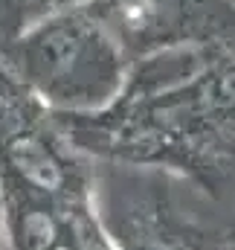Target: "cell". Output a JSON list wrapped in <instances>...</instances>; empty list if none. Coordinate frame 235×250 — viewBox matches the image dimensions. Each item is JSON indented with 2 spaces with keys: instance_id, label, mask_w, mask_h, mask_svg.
<instances>
[{
  "instance_id": "cell-1",
  "label": "cell",
  "mask_w": 235,
  "mask_h": 250,
  "mask_svg": "<svg viewBox=\"0 0 235 250\" xmlns=\"http://www.w3.org/2000/svg\"><path fill=\"white\" fill-rule=\"evenodd\" d=\"M56 123L76 151L212 184L235 163V41L175 44L139 56L117 105Z\"/></svg>"
},
{
  "instance_id": "cell-2",
  "label": "cell",
  "mask_w": 235,
  "mask_h": 250,
  "mask_svg": "<svg viewBox=\"0 0 235 250\" xmlns=\"http://www.w3.org/2000/svg\"><path fill=\"white\" fill-rule=\"evenodd\" d=\"M0 59L59 120L105 114L125 93L131 59L90 0H64L23 26Z\"/></svg>"
},
{
  "instance_id": "cell-3",
  "label": "cell",
  "mask_w": 235,
  "mask_h": 250,
  "mask_svg": "<svg viewBox=\"0 0 235 250\" xmlns=\"http://www.w3.org/2000/svg\"><path fill=\"white\" fill-rule=\"evenodd\" d=\"M0 192L90 201V181L56 117L0 59Z\"/></svg>"
},
{
  "instance_id": "cell-4",
  "label": "cell",
  "mask_w": 235,
  "mask_h": 250,
  "mask_svg": "<svg viewBox=\"0 0 235 250\" xmlns=\"http://www.w3.org/2000/svg\"><path fill=\"white\" fill-rule=\"evenodd\" d=\"M3 227L15 250H117L90 201H50L0 192Z\"/></svg>"
},
{
  "instance_id": "cell-5",
  "label": "cell",
  "mask_w": 235,
  "mask_h": 250,
  "mask_svg": "<svg viewBox=\"0 0 235 250\" xmlns=\"http://www.w3.org/2000/svg\"><path fill=\"white\" fill-rule=\"evenodd\" d=\"M114 212L105 230L117 250H218L203 230L183 221L160 198H125Z\"/></svg>"
},
{
  "instance_id": "cell-6",
  "label": "cell",
  "mask_w": 235,
  "mask_h": 250,
  "mask_svg": "<svg viewBox=\"0 0 235 250\" xmlns=\"http://www.w3.org/2000/svg\"><path fill=\"white\" fill-rule=\"evenodd\" d=\"M6 227H3V198H0V233H3Z\"/></svg>"
}]
</instances>
